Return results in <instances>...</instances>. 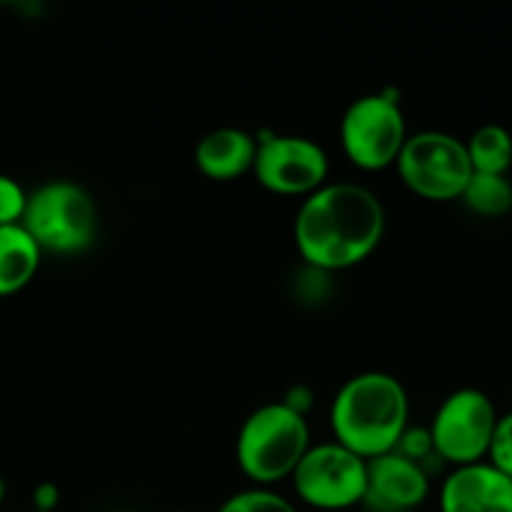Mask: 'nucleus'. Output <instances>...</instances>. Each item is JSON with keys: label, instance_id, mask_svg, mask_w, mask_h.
Here are the masks:
<instances>
[{"label": "nucleus", "instance_id": "obj_11", "mask_svg": "<svg viewBox=\"0 0 512 512\" xmlns=\"http://www.w3.org/2000/svg\"><path fill=\"white\" fill-rule=\"evenodd\" d=\"M440 512H512V480L485 460L453 468L440 488Z\"/></svg>", "mask_w": 512, "mask_h": 512}, {"label": "nucleus", "instance_id": "obj_3", "mask_svg": "<svg viewBox=\"0 0 512 512\" xmlns=\"http://www.w3.org/2000/svg\"><path fill=\"white\" fill-rule=\"evenodd\" d=\"M310 448L305 415L280 400L255 408L235 438V463L255 488H270L295 473Z\"/></svg>", "mask_w": 512, "mask_h": 512}, {"label": "nucleus", "instance_id": "obj_12", "mask_svg": "<svg viewBox=\"0 0 512 512\" xmlns=\"http://www.w3.org/2000/svg\"><path fill=\"white\" fill-rule=\"evenodd\" d=\"M258 138L240 128H215L195 145V168L215 183H230L253 170Z\"/></svg>", "mask_w": 512, "mask_h": 512}, {"label": "nucleus", "instance_id": "obj_19", "mask_svg": "<svg viewBox=\"0 0 512 512\" xmlns=\"http://www.w3.org/2000/svg\"><path fill=\"white\" fill-rule=\"evenodd\" d=\"M393 453L403 455V458L413 460V463L423 465L428 470V460L435 458L433 450V440H430V430L428 428H405V433L400 435L398 445H395ZM430 473V470H428Z\"/></svg>", "mask_w": 512, "mask_h": 512}, {"label": "nucleus", "instance_id": "obj_22", "mask_svg": "<svg viewBox=\"0 0 512 512\" xmlns=\"http://www.w3.org/2000/svg\"><path fill=\"white\" fill-rule=\"evenodd\" d=\"M30 512H38V510H30Z\"/></svg>", "mask_w": 512, "mask_h": 512}, {"label": "nucleus", "instance_id": "obj_21", "mask_svg": "<svg viewBox=\"0 0 512 512\" xmlns=\"http://www.w3.org/2000/svg\"><path fill=\"white\" fill-rule=\"evenodd\" d=\"M3 500H5V480L3 475H0V505H3Z\"/></svg>", "mask_w": 512, "mask_h": 512}, {"label": "nucleus", "instance_id": "obj_10", "mask_svg": "<svg viewBox=\"0 0 512 512\" xmlns=\"http://www.w3.org/2000/svg\"><path fill=\"white\" fill-rule=\"evenodd\" d=\"M430 473L398 453L368 460L363 508L368 512H413L428 500Z\"/></svg>", "mask_w": 512, "mask_h": 512}, {"label": "nucleus", "instance_id": "obj_17", "mask_svg": "<svg viewBox=\"0 0 512 512\" xmlns=\"http://www.w3.org/2000/svg\"><path fill=\"white\" fill-rule=\"evenodd\" d=\"M485 463H490L495 470H500V473L508 475L512 480V410L505 415H498Z\"/></svg>", "mask_w": 512, "mask_h": 512}, {"label": "nucleus", "instance_id": "obj_9", "mask_svg": "<svg viewBox=\"0 0 512 512\" xmlns=\"http://www.w3.org/2000/svg\"><path fill=\"white\" fill-rule=\"evenodd\" d=\"M250 173L268 193L305 200L328 183L330 160L315 140L273 133L258 140Z\"/></svg>", "mask_w": 512, "mask_h": 512}, {"label": "nucleus", "instance_id": "obj_7", "mask_svg": "<svg viewBox=\"0 0 512 512\" xmlns=\"http://www.w3.org/2000/svg\"><path fill=\"white\" fill-rule=\"evenodd\" d=\"M498 410L488 393L478 388H460L450 393L435 410L430 423L435 458L453 468L483 463L493 440Z\"/></svg>", "mask_w": 512, "mask_h": 512}, {"label": "nucleus", "instance_id": "obj_20", "mask_svg": "<svg viewBox=\"0 0 512 512\" xmlns=\"http://www.w3.org/2000/svg\"><path fill=\"white\" fill-rule=\"evenodd\" d=\"M60 505V490L58 485L43 480V483L35 485L33 490V510L38 512H53Z\"/></svg>", "mask_w": 512, "mask_h": 512}, {"label": "nucleus", "instance_id": "obj_6", "mask_svg": "<svg viewBox=\"0 0 512 512\" xmlns=\"http://www.w3.org/2000/svg\"><path fill=\"white\" fill-rule=\"evenodd\" d=\"M408 140L403 108L388 93L355 98L340 120V145L350 163L365 173L393 168Z\"/></svg>", "mask_w": 512, "mask_h": 512}, {"label": "nucleus", "instance_id": "obj_2", "mask_svg": "<svg viewBox=\"0 0 512 512\" xmlns=\"http://www.w3.org/2000/svg\"><path fill=\"white\" fill-rule=\"evenodd\" d=\"M410 398L395 375L368 370L340 385L330 405L335 443L363 460L393 453L408 428Z\"/></svg>", "mask_w": 512, "mask_h": 512}, {"label": "nucleus", "instance_id": "obj_18", "mask_svg": "<svg viewBox=\"0 0 512 512\" xmlns=\"http://www.w3.org/2000/svg\"><path fill=\"white\" fill-rule=\"evenodd\" d=\"M28 203V193L23 185L10 175L0 173V228L5 225H20Z\"/></svg>", "mask_w": 512, "mask_h": 512}, {"label": "nucleus", "instance_id": "obj_4", "mask_svg": "<svg viewBox=\"0 0 512 512\" xmlns=\"http://www.w3.org/2000/svg\"><path fill=\"white\" fill-rule=\"evenodd\" d=\"M20 225L43 253L80 255L98 235V205L75 180H50L28 193Z\"/></svg>", "mask_w": 512, "mask_h": 512}, {"label": "nucleus", "instance_id": "obj_13", "mask_svg": "<svg viewBox=\"0 0 512 512\" xmlns=\"http://www.w3.org/2000/svg\"><path fill=\"white\" fill-rule=\"evenodd\" d=\"M43 250L25 233L23 225L0 228V298L20 293L40 270Z\"/></svg>", "mask_w": 512, "mask_h": 512}, {"label": "nucleus", "instance_id": "obj_5", "mask_svg": "<svg viewBox=\"0 0 512 512\" xmlns=\"http://www.w3.org/2000/svg\"><path fill=\"white\" fill-rule=\"evenodd\" d=\"M395 170L410 193L433 203L460 200L473 175L465 140L443 130L408 135Z\"/></svg>", "mask_w": 512, "mask_h": 512}, {"label": "nucleus", "instance_id": "obj_14", "mask_svg": "<svg viewBox=\"0 0 512 512\" xmlns=\"http://www.w3.org/2000/svg\"><path fill=\"white\" fill-rule=\"evenodd\" d=\"M473 173L508 175L512 168V133L505 125L485 123L465 140Z\"/></svg>", "mask_w": 512, "mask_h": 512}, {"label": "nucleus", "instance_id": "obj_23", "mask_svg": "<svg viewBox=\"0 0 512 512\" xmlns=\"http://www.w3.org/2000/svg\"><path fill=\"white\" fill-rule=\"evenodd\" d=\"M413 512H418V510H413Z\"/></svg>", "mask_w": 512, "mask_h": 512}, {"label": "nucleus", "instance_id": "obj_15", "mask_svg": "<svg viewBox=\"0 0 512 512\" xmlns=\"http://www.w3.org/2000/svg\"><path fill=\"white\" fill-rule=\"evenodd\" d=\"M460 200L480 218H503L512 210V183L508 175L473 173Z\"/></svg>", "mask_w": 512, "mask_h": 512}, {"label": "nucleus", "instance_id": "obj_1", "mask_svg": "<svg viewBox=\"0 0 512 512\" xmlns=\"http://www.w3.org/2000/svg\"><path fill=\"white\" fill-rule=\"evenodd\" d=\"M385 208L358 183H325L300 203L293 238L305 268L340 273L368 260L383 243Z\"/></svg>", "mask_w": 512, "mask_h": 512}, {"label": "nucleus", "instance_id": "obj_8", "mask_svg": "<svg viewBox=\"0 0 512 512\" xmlns=\"http://www.w3.org/2000/svg\"><path fill=\"white\" fill-rule=\"evenodd\" d=\"M290 480L295 495L308 508L323 512L350 510L363 505L368 460L350 453L335 440L310 445Z\"/></svg>", "mask_w": 512, "mask_h": 512}, {"label": "nucleus", "instance_id": "obj_16", "mask_svg": "<svg viewBox=\"0 0 512 512\" xmlns=\"http://www.w3.org/2000/svg\"><path fill=\"white\" fill-rule=\"evenodd\" d=\"M218 512H298V508L275 490L250 488L230 495Z\"/></svg>", "mask_w": 512, "mask_h": 512}]
</instances>
